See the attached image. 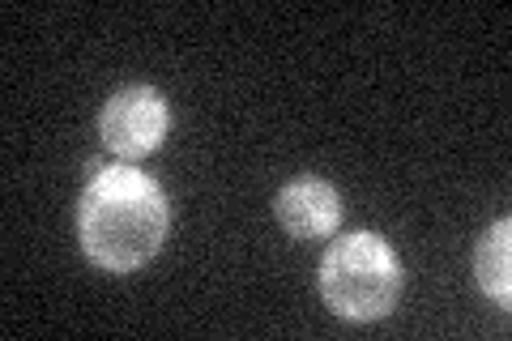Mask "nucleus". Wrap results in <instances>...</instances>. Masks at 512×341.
I'll list each match as a JSON object with an SVG mask.
<instances>
[{"label": "nucleus", "mask_w": 512, "mask_h": 341, "mask_svg": "<svg viewBox=\"0 0 512 341\" xmlns=\"http://www.w3.org/2000/svg\"><path fill=\"white\" fill-rule=\"evenodd\" d=\"M508 235H512V222L500 218L495 226H487V235L478 239V248H474V278L483 286V295L500 307L512 303V265H508L512 239Z\"/></svg>", "instance_id": "39448f33"}, {"label": "nucleus", "mask_w": 512, "mask_h": 341, "mask_svg": "<svg viewBox=\"0 0 512 341\" xmlns=\"http://www.w3.org/2000/svg\"><path fill=\"white\" fill-rule=\"evenodd\" d=\"M274 214L291 239H325L342 222V197L320 175H299V180L278 188Z\"/></svg>", "instance_id": "20e7f679"}, {"label": "nucleus", "mask_w": 512, "mask_h": 341, "mask_svg": "<svg viewBox=\"0 0 512 341\" xmlns=\"http://www.w3.org/2000/svg\"><path fill=\"white\" fill-rule=\"evenodd\" d=\"M316 286L333 316L367 324L393 312L397 295H402V261L384 235L355 231L329 243Z\"/></svg>", "instance_id": "f03ea898"}, {"label": "nucleus", "mask_w": 512, "mask_h": 341, "mask_svg": "<svg viewBox=\"0 0 512 341\" xmlns=\"http://www.w3.org/2000/svg\"><path fill=\"white\" fill-rule=\"evenodd\" d=\"M171 205L154 175L137 167H99L77 201L82 252L107 273H133L150 265L167 239Z\"/></svg>", "instance_id": "f257e3e1"}, {"label": "nucleus", "mask_w": 512, "mask_h": 341, "mask_svg": "<svg viewBox=\"0 0 512 341\" xmlns=\"http://www.w3.org/2000/svg\"><path fill=\"white\" fill-rule=\"evenodd\" d=\"M171 128V107L163 90L154 86H128L111 94L103 116H99V137L116 158H146L167 141Z\"/></svg>", "instance_id": "7ed1b4c3"}]
</instances>
